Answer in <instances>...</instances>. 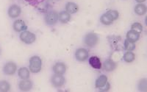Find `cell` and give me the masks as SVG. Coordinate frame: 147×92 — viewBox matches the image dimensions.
<instances>
[{"label": "cell", "instance_id": "obj_21", "mask_svg": "<svg viewBox=\"0 0 147 92\" xmlns=\"http://www.w3.org/2000/svg\"><path fill=\"white\" fill-rule=\"evenodd\" d=\"M11 90V84L6 80H0V92H8Z\"/></svg>", "mask_w": 147, "mask_h": 92}, {"label": "cell", "instance_id": "obj_1", "mask_svg": "<svg viewBox=\"0 0 147 92\" xmlns=\"http://www.w3.org/2000/svg\"><path fill=\"white\" fill-rule=\"evenodd\" d=\"M43 60L38 55H32L29 59L28 68L30 72L33 74H38L42 70Z\"/></svg>", "mask_w": 147, "mask_h": 92}, {"label": "cell", "instance_id": "obj_9", "mask_svg": "<svg viewBox=\"0 0 147 92\" xmlns=\"http://www.w3.org/2000/svg\"><path fill=\"white\" fill-rule=\"evenodd\" d=\"M32 88H33V83L30 79L21 80L18 83V89L21 91H30L32 90Z\"/></svg>", "mask_w": 147, "mask_h": 92}, {"label": "cell", "instance_id": "obj_15", "mask_svg": "<svg viewBox=\"0 0 147 92\" xmlns=\"http://www.w3.org/2000/svg\"><path fill=\"white\" fill-rule=\"evenodd\" d=\"M80 10L79 5L74 2H68L65 5V10L71 15L77 14Z\"/></svg>", "mask_w": 147, "mask_h": 92}, {"label": "cell", "instance_id": "obj_16", "mask_svg": "<svg viewBox=\"0 0 147 92\" xmlns=\"http://www.w3.org/2000/svg\"><path fill=\"white\" fill-rule=\"evenodd\" d=\"M17 74H18V77L21 80H25V79L30 78V69L28 67L22 66L17 70Z\"/></svg>", "mask_w": 147, "mask_h": 92}, {"label": "cell", "instance_id": "obj_22", "mask_svg": "<svg viewBox=\"0 0 147 92\" xmlns=\"http://www.w3.org/2000/svg\"><path fill=\"white\" fill-rule=\"evenodd\" d=\"M99 21H100V23L105 26H110L113 23V22L109 18V16L107 15L106 13H104V14L101 16L100 18H99Z\"/></svg>", "mask_w": 147, "mask_h": 92}, {"label": "cell", "instance_id": "obj_23", "mask_svg": "<svg viewBox=\"0 0 147 92\" xmlns=\"http://www.w3.org/2000/svg\"><path fill=\"white\" fill-rule=\"evenodd\" d=\"M138 90L139 91L146 92L147 91V79L142 78L138 83Z\"/></svg>", "mask_w": 147, "mask_h": 92}, {"label": "cell", "instance_id": "obj_4", "mask_svg": "<svg viewBox=\"0 0 147 92\" xmlns=\"http://www.w3.org/2000/svg\"><path fill=\"white\" fill-rule=\"evenodd\" d=\"M89 57H90V52L86 48L80 47L77 49L74 52V58L80 63L85 62L88 60Z\"/></svg>", "mask_w": 147, "mask_h": 92}, {"label": "cell", "instance_id": "obj_26", "mask_svg": "<svg viewBox=\"0 0 147 92\" xmlns=\"http://www.w3.org/2000/svg\"><path fill=\"white\" fill-rule=\"evenodd\" d=\"M131 29L141 33L143 32V30H144V27H143L142 24L140 23V22H134V23H132L131 24Z\"/></svg>", "mask_w": 147, "mask_h": 92}, {"label": "cell", "instance_id": "obj_29", "mask_svg": "<svg viewBox=\"0 0 147 92\" xmlns=\"http://www.w3.org/2000/svg\"><path fill=\"white\" fill-rule=\"evenodd\" d=\"M137 3H144L146 0H135Z\"/></svg>", "mask_w": 147, "mask_h": 92}, {"label": "cell", "instance_id": "obj_2", "mask_svg": "<svg viewBox=\"0 0 147 92\" xmlns=\"http://www.w3.org/2000/svg\"><path fill=\"white\" fill-rule=\"evenodd\" d=\"M99 41V35L94 32H89L84 36V44L88 48H94L98 44Z\"/></svg>", "mask_w": 147, "mask_h": 92}, {"label": "cell", "instance_id": "obj_10", "mask_svg": "<svg viewBox=\"0 0 147 92\" xmlns=\"http://www.w3.org/2000/svg\"><path fill=\"white\" fill-rule=\"evenodd\" d=\"M52 70L54 74L64 75V74L66 73L67 65L64 62L58 61V62H56L54 64L53 66H52Z\"/></svg>", "mask_w": 147, "mask_h": 92}, {"label": "cell", "instance_id": "obj_7", "mask_svg": "<svg viewBox=\"0 0 147 92\" xmlns=\"http://www.w3.org/2000/svg\"><path fill=\"white\" fill-rule=\"evenodd\" d=\"M50 82L53 87L60 89V88H62L65 85V82H66V80H65L64 75L54 74L51 77Z\"/></svg>", "mask_w": 147, "mask_h": 92}, {"label": "cell", "instance_id": "obj_28", "mask_svg": "<svg viewBox=\"0 0 147 92\" xmlns=\"http://www.w3.org/2000/svg\"><path fill=\"white\" fill-rule=\"evenodd\" d=\"M28 3L31 4V5H37V4L40 3V2H42L43 0H26Z\"/></svg>", "mask_w": 147, "mask_h": 92}, {"label": "cell", "instance_id": "obj_17", "mask_svg": "<svg viewBox=\"0 0 147 92\" xmlns=\"http://www.w3.org/2000/svg\"><path fill=\"white\" fill-rule=\"evenodd\" d=\"M71 19V15L65 10H62L58 13V22L63 24H68Z\"/></svg>", "mask_w": 147, "mask_h": 92}, {"label": "cell", "instance_id": "obj_13", "mask_svg": "<svg viewBox=\"0 0 147 92\" xmlns=\"http://www.w3.org/2000/svg\"><path fill=\"white\" fill-rule=\"evenodd\" d=\"M88 60L89 65L94 69L99 70L102 68V63L101 61V59L98 56H96V55L90 56Z\"/></svg>", "mask_w": 147, "mask_h": 92}, {"label": "cell", "instance_id": "obj_5", "mask_svg": "<svg viewBox=\"0 0 147 92\" xmlns=\"http://www.w3.org/2000/svg\"><path fill=\"white\" fill-rule=\"evenodd\" d=\"M44 22L48 26H55L58 22V13L55 10H49L44 15Z\"/></svg>", "mask_w": 147, "mask_h": 92}, {"label": "cell", "instance_id": "obj_6", "mask_svg": "<svg viewBox=\"0 0 147 92\" xmlns=\"http://www.w3.org/2000/svg\"><path fill=\"white\" fill-rule=\"evenodd\" d=\"M17 70H18V66L16 63L12 60L5 63L2 67V72L5 75L7 76L14 75L17 72Z\"/></svg>", "mask_w": 147, "mask_h": 92}, {"label": "cell", "instance_id": "obj_11", "mask_svg": "<svg viewBox=\"0 0 147 92\" xmlns=\"http://www.w3.org/2000/svg\"><path fill=\"white\" fill-rule=\"evenodd\" d=\"M102 68L107 72H113L117 68V63L114 61L113 59L107 58L102 64Z\"/></svg>", "mask_w": 147, "mask_h": 92}, {"label": "cell", "instance_id": "obj_20", "mask_svg": "<svg viewBox=\"0 0 147 92\" xmlns=\"http://www.w3.org/2000/svg\"><path fill=\"white\" fill-rule=\"evenodd\" d=\"M136 57V54L134 53L133 52H132V51H126V52L122 57V60L127 64H132V62L135 61Z\"/></svg>", "mask_w": 147, "mask_h": 92}, {"label": "cell", "instance_id": "obj_8", "mask_svg": "<svg viewBox=\"0 0 147 92\" xmlns=\"http://www.w3.org/2000/svg\"><path fill=\"white\" fill-rule=\"evenodd\" d=\"M22 14V7L17 4H12L7 9V16L12 19H15Z\"/></svg>", "mask_w": 147, "mask_h": 92}, {"label": "cell", "instance_id": "obj_25", "mask_svg": "<svg viewBox=\"0 0 147 92\" xmlns=\"http://www.w3.org/2000/svg\"><path fill=\"white\" fill-rule=\"evenodd\" d=\"M105 13L113 22L118 20V18H119V12L116 10H108Z\"/></svg>", "mask_w": 147, "mask_h": 92}, {"label": "cell", "instance_id": "obj_24", "mask_svg": "<svg viewBox=\"0 0 147 92\" xmlns=\"http://www.w3.org/2000/svg\"><path fill=\"white\" fill-rule=\"evenodd\" d=\"M124 48L126 51H132L133 52L136 49V43L125 39L124 41Z\"/></svg>", "mask_w": 147, "mask_h": 92}, {"label": "cell", "instance_id": "obj_3", "mask_svg": "<svg viewBox=\"0 0 147 92\" xmlns=\"http://www.w3.org/2000/svg\"><path fill=\"white\" fill-rule=\"evenodd\" d=\"M19 39L23 44L26 45H31L36 41L37 36L34 32L27 30L20 32Z\"/></svg>", "mask_w": 147, "mask_h": 92}, {"label": "cell", "instance_id": "obj_30", "mask_svg": "<svg viewBox=\"0 0 147 92\" xmlns=\"http://www.w3.org/2000/svg\"><path fill=\"white\" fill-rule=\"evenodd\" d=\"M0 55H1V49H0Z\"/></svg>", "mask_w": 147, "mask_h": 92}, {"label": "cell", "instance_id": "obj_12", "mask_svg": "<svg viewBox=\"0 0 147 92\" xmlns=\"http://www.w3.org/2000/svg\"><path fill=\"white\" fill-rule=\"evenodd\" d=\"M13 30L16 32H23L24 30H27V25L25 22L22 19H16L13 23Z\"/></svg>", "mask_w": 147, "mask_h": 92}, {"label": "cell", "instance_id": "obj_14", "mask_svg": "<svg viewBox=\"0 0 147 92\" xmlns=\"http://www.w3.org/2000/svg\"><path fill=\"white\" fill-rule=\"evenodd\" d=\"M140 38V32H137V31H136V30H132V29L128 30L127 34H126V39L132 42H134V43H136L137 41H138Z\"/></svg>", "mask_w": 147, "mask_h": 92}, {"label": "cell", "instance_id": "obj_27", "mask_svg": "<svg viewBox=\"0 0 147 92\" xmlns=\"http://www.w3.org/2000/svg\"><path fill=\"white\" fill-rule=\"evenodd\" d=\"M110 88H111V85H110V83L109 82H107V83L105 84V85H104V86H102V88H100V89H99V90L100 91H108L110 89Z\"/></svg>", "mask_w": 147, "mask_h": 92}, {"label": "cell", "instance_id": "obj_19", "mask_svg": "<svg viewBox=\"0 0 147 92\" xmlns=\"http://www.w3.org/2000/svg\"><path fill=\"white\" fill-rule=\"evenodd\" d=\"M108 82V77L105 74H101L96 79L95 88L97 89H100Z\"/></svg>", "mask_w": 147, "mask_h": 92}, {"label": "cell", "instance_id": "obj_18", "mask_svg": "<svg viewBox=\"0 0 147 92\" xmlns=\"http://www.w3.org/2000/svg\"><path fill=\"white\" fill-rule=\"evenodd\" d=\"M147 12L146 5L144 3H138L134 7V13L138 16H143Z\"/></svg>", "mask_w": 147, "mask_h": 92}]
</instances>
